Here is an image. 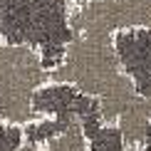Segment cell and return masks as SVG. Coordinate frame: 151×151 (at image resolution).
I'll return each mask as SVG.
<instances>
[{"instance_id":"11","label":"cell","mask_w":151,"mask_h":151,"mask_svg":"<svg viewBox=\"0 0 151 151\" xmlns=\"http://www.w3.org/2000/svg\"><path fill=\"white\" fill-rule=\"evenodd\" d=\"M144 111H146V116L151 119V97H144Z\"/></svg>"},{"instance_id":"8","label":"cell","mask_w":151,"mask_h":151,"mask_svg":"<svg viewBox=\"0 0 151 151\" xmlns=\"http://www.w3.org/2000/svg\"><path fill=\"white\" fill-rule=\"evenodd\" d=\"M79 127L87 136V151H151V144L139 146V149L124 146L116 127L114 124H104L99 119V114H92V116L82 119Z\"/></svg>"},{"instance_id":"6","label":"cell","mask_w":151,"mask_h":151,"mask_svg":"<svg viewBox=\"0 0 151 151\" xmlns=\"http://www.w3.org/2000/svg\"><path fill=\"white\" fill-rule=\"evenodd\" d=\"M32 114L62 122H82L92 114H99V104L94 97H87L74 87L50 79L32 94Z\"/></svg>"},{"instance_id":"12","label":"cell","mask_w":151,"mask_h":151,"mask_svg":"<svg viewBox=\"0 0 151 151\" xmlns=\"http://www.w3.org/2000/svg\"><path fill=\"white\" fill-rule=\"evenodd\" d=\"M17 151H42V149H40V146H30V144H22Z\"/></svg>"},{"instance_id":"5","label":"cell","mask_w":151,"mask_h":151,"mask_svg":"<svg viewBox=\"0 0 151 151\" xmlns=\"http://www.w3.org/2000/svg\"><path fill=\"white\" fill-rule=\"evenodd\" d=\"M111 47L122 72L134 84L136 94L151 97V30H122L111 35Z\"/></svg>"},{"instance_id":"2","label":"cell","mask_w":151,"mask_h":151,"mask_svg":"<svg viewBox=\"0 0 151 151\" xmlns=\"http://www.w3.org/2000/svg\"><path fill=\"white\" fill-rule=\"evenodd\" d=\"M50 79L70 84L94 99L129 82V77L119 67L111 37L97 32H74L65 47L60 65L50 72Z\"/></svg>"},{"instance_id":"7","label":"cell","mask_w":151,"mask_h":151,"mask_svg":"<svg viewBox=\"0 0 151 151\" xmlns=\"http://www.w3.org/2000/svg\"><path fill=\"white\" fill-rule=\"evenodd\" d=\"M114 127L119 131V136H122L124 146H129V149H139V146L151 144V119L144 111V97L141 94L119 114Z\"/></svg>"},{"instance_id":"9","label":"cell","mask_w":151,"mask_h":151,"mask_svg":"<svg viewBox=\"0 0 151 151\" xmlns=\"http://www.w3.org/2000/svg\"><path fill=\"white\" fill-rule=\"evenodd\" d=\"M40 149L42 151H87V136H84V131H82L79 122H77L67 131H62L60 136H55L47 144H42Z\"/></svg>"},{"instance_id":"4","label":"cell","mask_w":151,"mask_h":151,"mask_svg":"<svg viewBox=\"0 0 151 151\" xmlns=\"http://www.w3.org/2000/svg\"><path fill=\"white\" fill-rule=\"evenodd\" d=\"M72 32L114 35L122 30H151V0H84L70 15Z\"/></svg>"},{"instance_id":"3","label":"cell","mask_w":151,"mask_h":151,"mask_svg":"<svg viewBox=\"0 0 151 151\" xmlns=\"http://www.w3.org/2000/svg\"><path fill=\"white\" fill-rule=\"evenodd\" d=\"M45 82H50V70L37 50L0 42V124L25 127L37 119L32 114V94Z\"/></svg>"},{"instance_id":"1","label":"cell","mask_w":151,"mask_h":151,"mask_svg":"<svg viewBox=\"0 0 151 151\" xmlns=\"http://www.w3.org/2000/svg\"><path fill=\"white\" fill-rule=\"evenodd\" d=\"M70 15V0H0V42L37 50L52 72L74 35Z\"/></svg>"},{"instance_id":"10","label":"cell","mask_w":151,"mask_h":151,"mask_svg":"<svg viewBox=\"0 0 151 151\" xmlns=\"http://www.w3.org/2000/svg\"><path fill=\"white\" fill-rule=\"evenodd\" d=\"M22 146V127L0 124V151H17Z\"/></svg>"}]
</instances>
